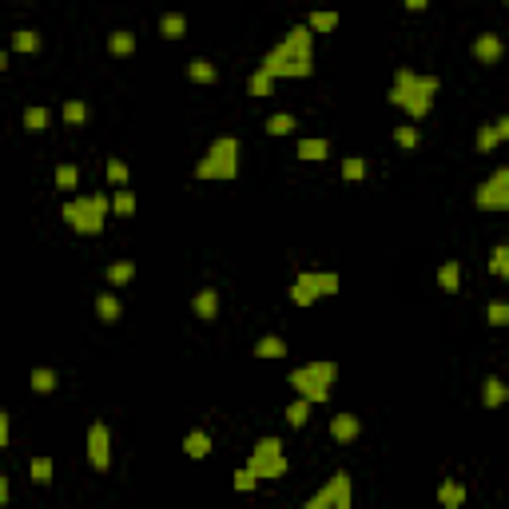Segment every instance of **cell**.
Instances as JSON below:
<instances>
[{"instance_id":"cell-26","label":"cell","mask_w":509,"mask_h":509,"mask_svg":"<svg viewBox=\"0 0 509 509\" xmlns=\"http://www.w3.org/2000/svg\"><path fill=\"white\" fill-rule=\"evenodd\" d=\"M131 279H136V263L120 259V263H111V267H108V283L111 286H127Z\"/></svg>"},{"instance_id":"cell-29","label":"cell","mask_w":509,"mask_h":509,"mask_svg":"<svg viewBox=\"0 0 509 509\" xmlns=\"http://www.w3.org/2000/svg\"><path fill=\"white\" fill-rule=\"evenodd\" d=\"M111 211H115V215H136V195H131V191L127 187H120V191H111Z\"/></svg>"},{"instance_id":"cell-1","label":"cell","mask_w":509,"mask_h":509,"mask_svg":"<svg viewBox=\"0 0 509 509\" xmlns=\"http://www.w3.org/2000/svg\"><path fill=\"white\" fill-rule=\"evenodd\" d=\"M263 72H270L275 80H302L315 72V32L311 24H299V28L286 32V40L270 48L263 64H259Z\"/></svg>"},{"instance_id":"cell-41","label":"cell","mask_w":509,"mask_h":509,"mask_svg":"<svg viewBox=\"0 0 509 509\" xmlns=\"http://www.w3.org/2000/svg\"><path fill=\"white\" fill-rule=\"evenodd\" d=\"M108 183L111 187H124L127 183V163L124 159H108Z\"/></svg>"},{"instance_id":"cell-42","label":"cell","mask_w":509,"mask_h":509,"mask_svg":"<svg viewBox=\"0 0 509 509\" xmlns=\"http://www.w3.org/2000/svg\"><path fill=\"white\" fill-rule=\"evenodd\" d=\"M259 481H263V477L254 474L251 465H243V470H239V474H235V490H239V493H247V490H254Z\"/></svg>"},{"instance_id":"cell-27","label":"cell","mask_w":509,"mask_h":509,"mask_svg":"<svg viewBox=\"0 0 509 509\" xmlns=\"http://www.w3.org/2000/svg\"><path fill=\"white\" fill-rule=\"evenodd\" d=\"M311 406H315V402L299 394V402H290V406H286V422H290V426H306V418H311Z\"/></svg>"},{"instance_id":"cell-14","label":"cell","mask_w":509,"mask_h":509,"mask_svg":"<svg viewBox=\"0 0 509 509\" xmlns=\"http://www.w3.org/2000/svg\"><path fill=\"white\" fill-rule=\"evenodd\" d=\"M438 286H442L445 295H458L461 290V263L458 259H450V263L438 267Z\"/></svg>"},{"instance_id":"cell-5","label":"cell","mask_w":509,"mask_h":509,"mask_svg":"<svg viewBox=\"0 0 509 509\" xmlns=\"http://www.w3.org/2000/svg\"><path fill=\"white\" fill-rule=\"evenodd\" d=\"M235 175H239V140L235 136L211 140L207 156L195 163V179H235Z\"/></svg>"},{"instance_id":"cell-46","label":"cell","mask_w":509,"mask_h":509,"mask_svg":"<svg viewBox=\"0 0 509 509\" xmlns=\"http://www.w3.org/2000/svg\"><path fill=\"white\" fill-rule=\"evenodd\" d=\"M426 4H429V0H406V8H410V12H422Z\"/></svg>"},{"instance_id":"cell-22","label":"cell","mask_w":509,"mask_h":509,"mask_svg":"<svg viewBox=\"0 0 509 509\" xmlns=\"http://www.w3.org/2000/svg\"><path fill=\"white\" fill-rule=\"evenodd\" d=\"M270 88H275V76H270V72H263V68H254L251 80H247V95L263 100V95H270Z\"/></svg>"},{"instance_id":"cell-9","label":"cell","mask_w":509,"mask_h":509,"mask_svg":"<svg viewBox=\"0 0 509 509\" xmlns=\"http://www.w3.org/2000/svg\"><path fill=\"white\" fill-rule=\"evenodd\" d=\"M88 461H92V470H100V474L111 465V434L104 422L88 426Z\"/></svg>"},{"instance_id":"cell-20","label":"cell","mask_w":509,"mask_h":509,"mask_svg":"<svg viewBox=\"0 0 509 509\" xmlns=\"http://www.w3.org/2000/svg\"><path fill=\"white\" fill-rule=\"evenodd\" d=\"M326 156H331V143L326 140H299V159H306V163H322Z\"/></svg>"},{"instance_id":"cell-37","label":"cell","mask_w":509,"mask_h":509,"mask_svg":"<svg viewBox=\"0 0 509 509\" xmlns=\"http://www.w3.org/2000/svg\"><path fill=\"white\" fill-rule=\"evenodd\" d=\"M84 120H88V108H84V100H68V104H64V124L80 127Z\"/></svg>"},{"instance_id":"cell-19","label":"cell","mask_w":509,"mask_h":509,"mask_svg":"<svg viewBox=\"0 0 509 509\" xmlns=\"http://www.w3.org/2000/svg\"><path fill=\"white\" fill-rule=\"evenodd\" d=\"M183 32H187V16H183V12L159 16V36H167V40H179Z\"/></svg>"},{"instance_id":"cell-39","label":"cell","mask_w":509,"mask_h":509,"mask_svg":"<svg viewBox=\"0 0 509 509\" xmlns=\"http://www.w3.org/2000/svg\"><path fill=\"white\" fill-rule=\"evenodd\" d=\"M24 127H28V131H44L48 127V108H40V104H36V108H24Z\"/></svg>"},{"instance_id":"cell-38","label":"cell","mask_w":509,"mask_h":509,"mask_svg":"<svg viewBox=\"0 0 509 509\" xmlns=\"http://www.w3.org/2000/svg\"><path fill=\"white\" fill-rule=\"evenodd\" d=\"M497 143H501V136H497V124L477 127V151H493Z\"/></svg>"},{"instance_id":"cell-3","label":"cell","mask_w":509,"mask_h":509,"mask_svg":"<svg viewBox=\"0 0 509 509\" xmlns=\"http://www.w3.org/2000/svg\"><path fill=\"white\" fill-rule=\"evenodd\" d=\"M108 211H111V199L104 195V191H95V195H76V199H68L60 215L76 235H100Z\"/></svg>"},{"instance_id":"cell-47","label":"cell","mask_w":509,"mask_h":509,"mask_svg":"<svg viewBox=\"0 0 509 509\" xmlns=\"http://www.w3.org/2000/svg\"><path fill=\"white\" fill-rule=\"evenodd\" d=\"M506 4H509V0H506Z\"/></svg>"},{"instance_id":"cell-12","label":"cell","mask_w":509,"mask_h":509,"mask_svg":"<svg viewBox=\"0 0 509 509\" xmlns=\"http://www.w3.org/2000/svg\"><path fill=\"white\" fill-rule=\"evenodd\" d=\"M470 52H474L477 64H497V60H501V52H506V44H501V36L485 32V36H477V40H474Z\"/></svg>"},{"instance_id":"cell-35","label":"cell","mask_w":509,"mask_h":509,"mask_svg":"<svg viewBox=\"0 0 509 509\" xmlns=\"http://www.w3.org/2000/svg\"><path fill=\"white\" fill-rule=\"evenodd\" d=\"M187 76L195 80V84H215V68L207 60H191L187 64Z\"/></svg>"},{"instance_id":"cell-45","label":"cell","mask_w":509,"mask_h":509,"mask_svg":"<svg viewBox=\"0 0 509 509\" xmlns=\"http://www.w3.org/2000/svg\"><path fill=\"white\" fill-rule=\"evenodd\" d=\"M497 136H501V140H509V115H501V120H497Z\"/></svg>"},{"instance_id":"cell-44","label":"cell","mask_w":509,"mask_h":509,"mask_svg":"<svg viewBox=\"0 0 509 509\" xmlns=\"http://www.w3.org/2000/svg\"><path fill=\"white\" fill-rule=\"evenodd\" d=\"M4 445H8V414L0 410V450H4Z\"/></svg>"},{"instance_id":"cell-40","label":"cell","mask_w":509,"mask_h":509,"mask_svg":"<svg viewBox=\"0 0 509 509\" xmlns=\"http://www.w3.org/2000/svg\"><path fill=\"white\" fill-rule=\"evenodd\" d=\"M418 140H422V136H418V127H414V124L394 127V143H398V147H418Z\"/></svg>"},{"instance_id":"cell-10","label":"cell","mask_w":509,"mask_h":509,"mask_svg":"<svg viewBox=\"0 0 509 509\" xmlns=\"http://www.w3.org/2000/svg\"><path fill=\"white\" fill-rule=\"evenodd\" d=\"M299 283L311 286L315 299H331V295L342 290V279H338L334 270H299Z\"/></svg>"},{"instance_id":"cell-13","label":"cell","mask_w":509,"mask_h":509,"mask_svg":"<svg viewBox=\"0 0 509 509\" xmlns=\"http://www.w3.org/2000/svg\"><path fill=\"white\" fill-rule=\"evenodd\" d=\"M481 402H485L490 410L506 406V402H509V382H501V378H485V382H481Z\"/></svg>"},{"instance_id":"cell-28","label":"cell","mask_w":509,"mask_h":509,"mask_svg":"<svg viewBox=\"0 0 509 509\" xmlns=\"http://www.w3.org/2000/svg\"><path fill=\"white\" fill-rule=\"evenodd\" d=\"M28 477L36 481V485H48V481H52V458H44V454L32 458L28 461Z\"/></svg>"},{"instance_id":"cell-25","label":"cell","mask_w":509,"mask_h":509,"mask_svg":"<svg viewBox=\"0 0 509 509\" xmlns=\"http://www.w3.org/2000/svg\"><path fill=\"white\" fill-rule=\"evenodd\" d=\"M28 382H32V390H36V394H52V390H56V370H48V366H36Z\"/></svg>"},{"instance_id":"cell-30","label":"cell","mask_w":509,"mask_h":509,"mask_svg":"<svg viewBox=\"0 0 509 509\" xmlns=\"http://www.w3.org/2000/svg\"><path fill=\"white\" fill-rule=\"evenodd\" d=\"M36 48H40V32H32V28L12 32V52H36Z\"/></svg>"},{"instance_id":"cell-36","label":"cell","mask_w":509,"mask_h":509,"mask_svg":"<svg viewBox=\"0 0 509 509\" xmlns=\"http://www.w3.org/2000/svg\"><path fill=\"white\" fill-rule=\"evenodd\" d=\"M485 318H490V326H509V302L493 299L490 306H485Z\"/></svg>"},{"instance_id":"cell-34","label":"cell","mask_w":509,"mask_h":509,"mask_svg":"<svg viewBox=\"0 0 509 509\" xmlns=\"http://www.w3.org/2000/svg\"><path fill=\"white\" fill-rule=\"evenodd\" d=\"M306 24H311V32H334V28H338V12H318V8H315Z\"/></svg>"},{"instance_id":"cell-32","label":"cell","mask_w":509,"mask_h":509,"mask_svg":"<svg viewBox=\"0 0 509 509\" xmlns=\"http://www.w3.org/2000/svg\"><path fill=\"white\" fill-rule=\"evenodd\" d=\"M76 183H80V167L60 163V167H56V187H60V191H76Z\"/></svg>"},{"instance_id":"cell-21","label":"cell","mask_w":509,"mask_h":509,"mask_svg":"<svg viewBox=\"0 0 509 509\" xmlns=\"http://www.w3.org/2000/svg\"><path fill=\"white\" fill-rule=\"evenodd\" d=\"M183 454L187 458H207L211 454V438H207L203 429H191L187 438H183Z\"/></svg>"},{"instance_id":"cell-24","label":"cell","mask_w":509,"mask_h":509,"mask_svg":"<svg viewBox=\"0 0 509 509\" xmlns=\"http://www.w3.org/2000/svg\"><path fill=\"white\" fill-rule=\"evenodd\" d=\"M108 52L111 56H131V52H136V36H131V32H111L108 36Z\"/></svg>"},{"instance_id":"cell-15","label":"cell","mask_w":509,"mask_h":509,"mask_svg":"<svg viewBox=\"0 0 509 509\" xmlns=\"http://www.w3.org/2000/svg\"><path fill=\"white\" fill-rule=\"evenodd\" d=\"M191 306H195V315L203 318V322H211V318L219 315V295H215L211 286H203V290H199V295L191 299Z\"/></svg>"},{"instance_id":"cell-7","label":"cell","mask_w":509,"mask_h":509,"mask_svg":"<svg viewBox=\"0 0 509 509\" xmlns=\"http://www.w3.org/2000/svg\"><path fill=\"white\" fill-rule=\"evenodd\" d=\"M350 501H354L350 474H346V470H338V474H334L322 490L306 497V509H350Z\"/></svg>"},{"instance_id":"cell-31","label":"cell","mask_w":509,"mask_h":509,"mask_svg":"<svg viewBox=\"0 0 509 509\" xmlns=\"http://www.w3.org/2000/svg\"><path fill=\"white\" fill-rule=\"evenodd\" d=\"M342 179H346V183H358V179H366V159H362V156L342 159Z\"/></svg>"},{"instance_id":"cell-11","label":"cell","mask_w":509,"mask_h":509,"mask_svg":"<svg viewBox=\"0 0 509 509\" xmlns=\"http://www.w3.org/2000/svg\"><path fill=\"white\" fill-rule=\"evenodd\" d=\"M362 434V422H358V414H334L331 418V438L334 442H342V445H350L354 438Z\"/></svg>"},{"instance_id":"cell-16","label":"cell","mask_w":509,"mask_h":509,"mask_svg":"<svg viewBox=\"0 0 509 509\" xmlns=\"http://www.w3.org/2000/svg\"><path fill=\"white\" fill-rule=\"evenodd\" d=\"M95 315H100V322H120V315H124V306H120V299L115 295H95Z\"/></svg>"},{"instance_id":"cell-17","label":"cell","mask_w":509,"mask_h":509,"mask_svg":"<svg viewBox=\"0 0 509 509\" xmlns=\"http://www.w3.org/2000/svg\"><path fill=\"white\" fill-rule=\"evenodd\" d=\"M438 501H442L445 509H458L461 501H465V490H461V481H454V477H445L442 485H438Z\"/></svg>"},{"instance_id":"cell-43","label":"cell","mask_w":509,"mask_h":509,"mask_svg":"<svg viewBox=\"0 0 509 509\" xmlns=\"http://www.w3.org/2000/svg\"><path fill=\"white\" fill-rule=\"evenodd\" d=\"M290 302H295V306H311V302H315L311 286H302L299 279H295V286H290Z\"/></svg>"},{"instance_id":"cell-23","label":"cell","mask_w":509,"mask_h":509,"mask_svg":"<svg viewBox=\"0 0 509 509\" xmlns=\"http://www.w3.org/2000/svg\"><path fill=\"white\" fill-rule=\"evenodd\" d=\"M490 275L509 283V243H497V247H493V254H490Z\"/></svg>"},{"instance_id":"cell-33","label":"cell","mask_w":509,"mask_h":509,"mask_svg":"<svg viewBox=\"0 0 509 509\" xmlns=\"http://www.w3.org/2000/svg\"><path fill=\"white\" fill-rule=\"evenodd\" d=\"M267 131H270V136H290V131H295V115H290V111L270 115V120H267Z\"/></svg>"},{"instance_id":"cell-2","label":"cell","mask_w":509,"mask_h":509,"mask_svg":"<svg viewBox=\"0 0 509 509\" xmlns=\"http://www.w3.org/2000/svg\"><path fill=\"white\" fill-rule=\"evenodd\" d=\"M438 88H442L438 76H422V72H414V68H398L386 100H390L394 108H402L410 120H422V115H429V108H434Z\"/></svg>"},{"instance_id":"cell-18","label":"cell","mask_w":509,"mask_h":509,"mask_svg":"<svg viewBox=\"0 0 509 509\" xmlns=\"http://www.w3.org/2000/svg\"><path fill=\"white\" fill-rule=\"evenodd\" d=\"M283 354H286V342L279 334H263L254 342V358H283Z\"/></svg>"},{"instance_id":"cell-8","label":"cell","mask_w":509,"mask_h":509,"mask_svg":"<svg viewBox=\"0 0 509 509\" xmlns=\"http://www.w3.org/2000/svg\"><path fill=\"white\" fill-rule=\"evenodd\" d=\"M474 203L481 207V211H509V167H497L490 179L477 183Z\"/></svg>"},{"instance_id":"cell-4","label":"cell","mask_w":509,"mask_h":509,"mask_svg":"<svg viewBox=\"0 0 509 509\" xmlns=\"http://www.w3.org/2000/svg\"><path fill=\"white\" fill-rule=\"evenodd\" d=\"M334 378H338V366L326 362V358H322V362H302V366H295V370H290V386H295V394L311 398L315 406L331 398Z\"/></svg>"},{"instance_id":"cell-6","label":"cell","mask_w":509,"mask_h":509,"mask_svg":"<svg viewBox=\"0 0 509 509\" xmlns=\"http://www.w3.org/2000/svg\"><path fill=\"white\" fill-rule=\"evenodd\" d=\"M259 477H283L286 474V454H283V442L279 438H259L251 450V458H247Z\"/></svg>"}]
</instances>
